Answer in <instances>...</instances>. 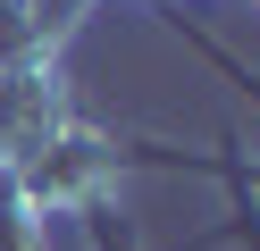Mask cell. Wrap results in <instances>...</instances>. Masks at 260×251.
Returning a JSON list of instances; mask_svg holds the SVG:
<instances>
[{
  "instance_id": "cell-2",
  "label": "cell",
  "mask_w": 260,
  "mask_h": 251,
  "mask_svg": "<svg viewBox=\"0 0 260 251\" xmlns=\"http://www.w3.org/2000/svg\"><path fill=\"white\" fill-rule=\"evenodd\" d=\"M159 167H176V151H159ZM185 167H218L235 193H260V167H243V159H185Z\"/></svg>"
},
{
  "instance_id": "cell-1",
  "label": "cell",
  "mask_w": 260,
  "mask_h": 251,
  "mask_svg": "<svg viewBox=\"0 0 260 251\" xmlns=\"http://www.w3.org/2000/svg\"><path fill=\"white\" fill-rule=\"evenodd\" d=\"M126 167H143V142H118V134H92L84 117H68L59 134H42V142L9 167V184L51 218V209H101V193Z\"/></svg>"
}]
</instances>
